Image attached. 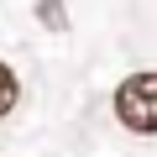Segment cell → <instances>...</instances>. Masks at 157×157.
Returning <instances> with one entry per match:
<instances>
[{
  "mask_svg": "<svg viewBox=\"0 0 157 157\" xmlns=\"http://www.w3.org/2000/svg\"><path fill=\"white\" fill-rule=\"evenodd\" d=\"M16 94H21V84H16V73L0 63V115H11L16 110Z\"/></svg>",
  "mask_w": 157,
  "mask_h": 157,
  "instance_id": "cell-2",
  "label": "cell"
},
{
  "mask_svg": "<svg viewBox=\"0 0 157 157\" xmlns=\"http://www.w3.org/2000/svg\"><path fill=\"white\" fill-rule=\"evenodd\" d=\"M37 16H42V21H52V26H63V6H58V0H42Z\"/></svg>",
  "mask_w": 157,
  "mask_h": 157,
  "instance_id": "cell-3",
  "label": "cell"
},
{
  "mask_svg": "<svg viewBox=\"0 0 157 157\" xmlns=\"http://www.w3.org/2000/svg\"><path fill=\"white\" fill-rule=\"evenodd\" d=\"M115 121L136 136H157V73H131L115 89Z\"/></svg>",
  "mask_w": 157,
  "mask_h": 157,
  "instance_id": "cell-1",
  "label": "cell"
}]
</instances>
